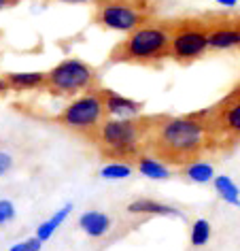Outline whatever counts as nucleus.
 Here are the masks:
<instances>
[{"label": "nucleus", "mask_w": 240, "mask_h": 251, "mask_svg": "<svg viewBox=\"0 0 240 251\" xmlns=\"http://www.w3.org/2000/svg\"><path fill=\"white\" fill-rule=\"evenodd\" d=\"M147 153L174 171L211 155L202 109L185 115H153Z\"/></svg>", "instance_id": "f257e3e1"}, {"label": "nucleus", "mask_w": 240, "mask_h": 251, "mask_svg": "<svg viewBox=\"0 0 240 251\" xmlns=\"http://www.w3.org/2000/svg\"><path fill=\"white\" fill-rule=\"evenodd\" d=\"M153 115L109 117L94 141V147L104 162L132 164L147 153V139Z\"/></svg>", "instance_id": "f03ea898"}, {"label": "nucleus", "mask_w": 240, "mask_h": 251, "mask_svg": "<svg viewBox=\"0 0 240 251\" xmlns=\"http://www.w3.org/2000/svg\"><path fill=\"white\" fill-rule=\"evenodd\" d=\"M170 60V32L166 20H153L134 28L109 51L111 64L160 68Z\"/></svg>", "instance_id": "7ed1b4c3"}, {"label": "nucleus", "mask_w": 240, "mask_h": 251, "mask_svg": "<svg viewBox=\"0 0 240 251\" xmlns=\"http://www.w3.org/2000/svg\"><path fill=\"white\" fill-rule=\"evenodd\" d=\"M164 0H94L92 22L102 30L132 32L134 28L160 20Z\"/></svg>", "instance_id": "20e7f679"}, {"label": "nucleus", "mask_w": 240, "mask_h": 251, "mask_svg": "<svg viewBox=\"0 0 240 251\" xmlns=\"http://www.w3.org/2000/svg\"><path fill=\"white\" fill-rule=\"evenodd\" d=\"M211 153H230L240 147V92L232 90L215 104L202 109Z\"/></svg>", "instance_id": "39448f33"}, {"label": "nucleus", "mask_w": 240, "mask_h": 251, "mask_svg": "<svg viewBox=\"0 0 240 251\" xmlns=\"http://www.w3.org/2000/svg\"><path fill=\"white\" fill-rule=\"evenodd\" d=\"M109 119L104 98H102V87H96L92 92H85L81 96L72 98L58 115L53 117L55 124L66 128L68 132L83 139L85 143L94 145L96 136L102 128V124Z\"/></svg>", "instance_id": "423d86ee"}, {"label": "nucleus", "mask_w": 240, "mask_h": 251, "mask_svg": "<svg viewBox=\"0 0 240 251\" xmlns=\"http://www.w3.org/2000/svg\"><path fill=\"white\" fill-rule=\"evenodd\" d=\"M166 26L170 32V60L176 64L189 66L211 53L204 15L172 17L166 20Z\"/></svg>", "instance_id": "0eeeda50"}, {"label": "nucleus", "mask_w": 240, "mask_h": 251, "mask_svg": "<svg viewBox=\"0 0 240 251\" xmlns=\"http://www.w3.org/2000/svg\"><path fill=\"white\" fill-rule=\"evenodd\" d=\"M96 87H102L98 68L81 58H66L47 71L45 92L55 98H77Z\"/></svg>", "instance_id": "6e6552de"}, {"label": "nucleus", "mask_w": 240, "mask_h": 251, "mask_svg": "<svg viewBox=\"0 0 240 251\" xmlns=\"http://www.w3.org/2000/svg\"><path fill=\"white\" fill-rule=\"evenodd\" d=\"M208 28L211 53L240 49V15L232 13H204Z\"/></svg>", "instance_id": "1a4fd4ad"}, {"label": "nucleus", "mask_w": 240, "mask_h": 251, "mask_svg": "<svg viewBox=\"0 0 240 251\" xmlns=\"http://www.w3.org/2000/svg\"><path fill=\"white\" fill-rule=\"evenodd\" d=\"M102 98H104L106 111H109V117H134V115H141L144 109L143 102L132 100L115 90H109V87H102Z\"/></svg>", "instance_id": "9d476101"}, {"label": "nucleus", "mask_w": 240, "mask_h": 251, "mask_svg": "<svg viewBox=\"0 0 240 251\" xmlns=\"http://www.w3.org/2000/svg\"><path fill=\"white\" fill-rule=\"evenodd\" d=\"M125 211L130 215H143V217H181V211L172 204L160 202L155 198H134L128 202Z\"/></svg>", "instance_id": "9b49d317"}, {"label": "nucleus", "mask_w": 240, "mask_h": 251, "mask_svg": "<svg viewBox=\"0 0 240 251\" xmlns=\"http://www.w3.org/2000/svg\"><path fill=\"white\" fill-rule=\"evenodd\" d=\"M4 79L11 92H45L47 73L43 71H26V73H4Z\"/></svg>", "instance_id": "f8f14e48"}, {"label": "nucleus", "mask_w": 240, "mask_h": 251, "mask_svg": "<svg viewBox=\"0 0 240 251\" xmlns=\"http://www.w3.org/2000/svg\"><path fill=\"white\" fill-rule=\"evenodd\" d=\"M79 228L83 230L90 238H102V236H106V234L111 232L113 219H111V215H106L104 211L92 209V211L81 213V217H79Z\"/></svg>", "instance_id": "ddd939ff"}, {"label": "nucleus", "mask_w": 240, "mask_h": 251, "mask_svg": "<svg viewBox=\"0 0 240 251\" xmlns=\"http://www.w3.org/2000/svg\"><path fill=\"white\" fill-rule=\"evenodd\" d=\"M134 168H136V173L143 175V177L155 179V181H166L170 177H174V168L166 166L164 162L155 160L153 155H149V153H143L141 158L134 162Z\"/></svg>", "instance_id": "4468645a"}, {"label": "nucleus", "mask_w": 240, "mask_h": 251, "mask_svg": "<svg viewBox=\"0 0 240 251\" xmlns=\"http://www.w3.org/2000/svg\"><path fill=\"white\" fill-rule=\"evenodd\" d=\"M71 211H72V202H66L64 206H60V209L55 211L51 217L45 219V222H41L39 226H36L34 236H39L43 243H47L49 238H51V236L55 234V230H58L60 226L64 224L68 217H71Z\"/></svg>", "instance_id": "2eb2a0df"}, {"label": "nucleus", "mask_w": 240, "mask_h": 251, "mask_svg": "<svg viewBox=\"0 0 240 251\" xmlns=\"http://www.w3.org/2000/svg\"><path fill=\"white\" fill-rule=\"evenodd\" d=\"M179 173H181V177H185L187 181H192V183H200V185L213 183V179H215V168H213L211 162H206L204 158L195 160V162H192V164H187V166H183Z\"/></svg>", "instance_id": "dca6fc26"}, {"label": "nucleus", "mask_w": 240, "mask_h": 251, "mask_svg": "<svg viewBox=\"0 0 240 251\" xmlns=\"http://www.w3.org/2000/svg\"><path fill=\"white\" fill-rule=\"evenodd\" d=\"M213 187H215V192H217V196L223 200L225 204L238 206L240 209V187L234 183L232 177H227V175H215Z\"/></svg>", "instance_id": "f3484780"}, {"label": "nucleus", "mask_w": 240, "mask_h": 251, "mask_svg": "<svg viewBox=\"0 0 240 251\" xmlns=\"http://www.w3.org/2000/svg\"><path fill=\"white\" fill-rule=\"evenodd\" d=\"M211 236H213L211 222L204 217L193 219L192 228H189V243H192V247H204V245H208V241H211Z\"/></svg>", "instance_id": "a211bd4d"}, {"label": "nucleus", "mask_w": 240, "mask_h": 251, "mask_svg": "<svg viewBox=\"0 0 240 251\" xmlns=\"http://www.w3.org/2000/svg\"><path fill=\"white\" fill-rule=\"evenodd\" d=\"M136 168L132 164H125V162H106V164L100 168V177L106 179V181H121V179H128L134 175Z\"/></svg>", "instance_id": "6ab92c4d"}, {"label": "nucleus", "mask_w": 240, "mask_h": 251, "mask_svg": "<svg viewBox=\"0 0 240 251\" xmlns=\"http://www.w3.org/2000/svg\"><path fill=\"white\" fill-rule=\"evenodd\" d=\"M43 243L39 236H30V238H24V241L11 245L9 251H41L43 249Z\"/></svg>", "instance_id": "aec40b11"}, {"label": "nucleus", "mask_w": 240, "mask_h": 251, "mask_svg": "<svg viewBox=\"0 0 240 251\" xmlns=\"http://www.w3.org/2000/svg\"><path fill=\"white\" fill-rule=\"evenodd\" d=\"M15 215H17L15 204L11 202V200H7V198H0V226L11 224L15 219Z\"/></svg>", "instance_id": "412c9836"}, {"label": "nucleus", "mask_w": 240, "mask_h": 251, "mask_svg": "<svg viewBox=\"0 0 240 251\" xmlns=\"http://www.w3.org/2000/svg\"><path fill=\"white\" fill-rule=\"evenodd\" d=\"M13 166H15L13 155L9 151H4V149H0V177H7V175L13 171Z\"/></svg>", "instance_id": "4be33fe9"}, {"label": "nucleus", "mask_w": 240, "mask_h": 251, "mask_svg": "<svg viewBox=\"0 0 240 251\" xmlns=\"http://www.w3.org/2000/svg\"><path fill=\"white\" fill-rule=\"evenodd\" d=\"M215 2H217L219 7H225V9H234V7H238V0H215Z\"/></svg>", "instance_id": "5701e85b"}, {"label": "nucleus", "mask_w": 240, "mask_h": 251, "mask_svg": "<svg viewBox=\"0 0 240 251\" xmlns=\"http://www.w3.org/2000/svg\"><path fill=\"white\" fill-rule=\"evenodd\" d=\"M11 87L7 83V79H4V75H0V96H4V94H9Z\"/></svg>", "instance_id": "b1692460"}, {"label": "nucleus", "mask_w": 240, "mask_h": 251, "mask_svg": "<svg viewBox=\"0 0 240 251\" xmlns=\"http://www.w3.org/2000/svg\"><path fill=\"white\" fill-rule=\"evenodd\" d=\"M22 0H0V11L2 9H11V7H15V4H20Z\"/></svg>", "instance_id": "393cba45"}, {"label": "nucleus", "mask_w": 240, "mask_h": 251, "mask_svg": "<svg viewBox=\"0 0 240 251\" xmlns=\"http://www.w3.org/2000/svg\"><path fill=\"white\" fill-rule=\"evenodd\" d=\"M55 2H68V4H94V0H55Z\"/></svg>", "instance_id": "a878e982"}, {"label": "nucleus", "mask_w": 240, "mask_h": 251, "mask_svg": "<svg viewBox=\"0 0 240 251\" xmlns=\"http://www.w3.org/2000/svg\"><path fill=\"white\" fill-rule=\"evenodd\" d=\"M234 90H238V92H240V79L236 81V85H234Z\"/></svg>", "instance_id": "bb28decb"}, {"label": "nucleus", "mask_w": 240, "mask_h": 251, "mask_svg": "<svg viewBox=\"0 0 240 251\" xmlns=\"http://www.w3.org/2000/svg\"><path fill=\"white\" fill-rule=\"evenodd\" d=\"M0 39H2V32H0Z\"/></svg>", "instance_id": "cd10ccee"}]
</instances>
